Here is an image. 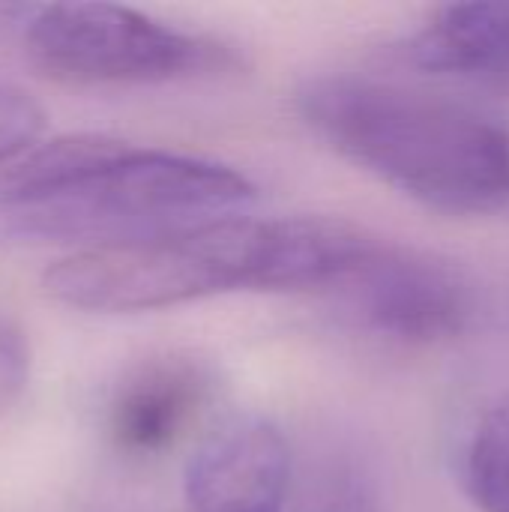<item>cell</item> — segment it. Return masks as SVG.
<instances>
[{
    "mask_svg": "<svg viewBox=\"0 0 509 512\" xmlns=\"http://www.w3.org/2000/svg\"><path fill=\"white\" fill-rule=\"evenodd\" d=\"M372 231L327 216L252 219L93 246L54 261L45 294L69 309L135 315L234 291L330 294L363 258Z\"/></svg>",
    "mask_w": 509,
    "mask_h": 512,
    "instance_id": "obj_1",
    "label": "cell"
},
{
    "mask_svg": "<svg viewBox=\"0 0 509 512\" xmlns=\"http://www.w3.org/2000/svg\"><path fill=\"white\" fill-rule=\"evenodd\" d=\"M255 198L222 162L111 135H63L0 168V222L18 237L81 249L240 216Z\"/></svg>",
    "mask_w": 509,
    "mask_h": 512,
    "instance_id": "obj_2",
    "label": "cell"
},
{
    "mask_svg": "<svg viewBox=\"0 0 509 512\" xmlns=\"http://www.w3.org/2000/svg\"><path fill=\"white\" fill-rule=\"evenodd\" d=\"M303 123L342 159L450 216L509 207V129L456 99L366 75L297 93Z\"/></svg>",
    "mask_w": 509,
    "mask_h": 512,
    "instance_id": "obj_3",
    "label": "cell"
},
{
    "mask_svg": "<svg viewBox=\"0 0 509 512\" xmlns=\"http://www.w3.org/2000/svg\"><path fill=\"white\" fill-rule=\"evenodd\" d=\"M24 45L39 69L75 84H162L240 63L231 45L111 3L39 6L24 27Z\"/></svg>",
    "mask_w": 509,
    "mask_h": 512,
    "instance_id": "obj_4",
    "label": "cell"
},
{
    "mask_svg": "<svg viewBox=\"0 0 509 512\" xmlns=\"http://www.w3.org/2000/svg\"><path fill=\"white\" fill-rule=\"evenodd\" d=\"M327 297L363 330L402 345L456 339L474 318V288L459 267L381 237Z\"/></svg>",
    "mask_w": 509,
    "mask_h": 512,
    "instance_id": "obj_5",
    "label": "cell"
},
{
    "mask_svg": "<svg viewBox=\"0 0 509 512\" xmlns=\"http://www.w3.org/2000/svg\"><path fill=\"white\" fill-rule=\"evenodd\" d=\"M294 459L285 435L261 417L210 432L186 465V512H288Z\"/></svg>",
    "mask_w": 509,
    "mask_h": 512,
    "instance_id": "obj_6",
    "label": "cell"
},
{
    "mask_svg": "<svg viewBox=\"0 0 509 512\" xmlns=\"http://www.w3.org/2000/svg\"><path fill=\"white\" fill-rule=\"evenodd\" d=\"M216 375L189 354H162L132 366L108 402L111 444L138 459L168 453L207 411Z\"/></svg>",
    "mask_w": 509,
    "mask_h": 512,
    "instance_id": "obj_7",
    "label": "cell"
},
{
    "mask_svg": "<svg viewBox=\"0 0 509 512\" xmlns=\"http://www.w3.org/2000/svg\"><path fill=\"white\" fill-rule=\"evenodd\" d=\"M405 54L435 75L509 78V3L441 6L408 39Z\"/></svg>",
    "mask_w": 509,
    "mask_h": 512,
    "instance_id": "obj_8",
    "label": "cell"
},
{
    "mask_svg": "<svg viewBox=\"0 0 509 512\" xmlns=\"http://www.w3.org/2000/svg\"><path fill=\"white\" fill-rule=\"evenodd\" d=\"M297 512H384V507L366 462L348 447H324L309 456L300 474Z\"/></svg>",
    "mask_w": 509,
    "mask_h": 512,
    "instance_id": "obj_9",
    "label": "cell"
},
{
    "mask_svg": "<svg viewBox=\"0 0 509 512\" xmlns=\"http://www.w3.org/2000/svg\"><path fill=\"white\" fill-rule=\"evenodd\" d=\"M468 498L480 512H509V393L477 420L462 462Z\"/></svg>",
    "mask_w": 509,
    "mask_h": 512,
    "instance_id": "obj_10",
    "label": "cell"
},
{
    "mask_svg": "<svg viewBox=\"0 0 509 512\" xmlns=\"http://www.w3.org/2000/svg\"><path fill=\"white\" fill-rule=\"evenodd\" d=\"M45 129L42 105L21 87L0 84V165L27 153Z\"/></svg>",
    "mask_w": 509,
    "mask_h": 512,
    "instance_id": "obj_11",
    "label": "cell"
}]
</instances>
